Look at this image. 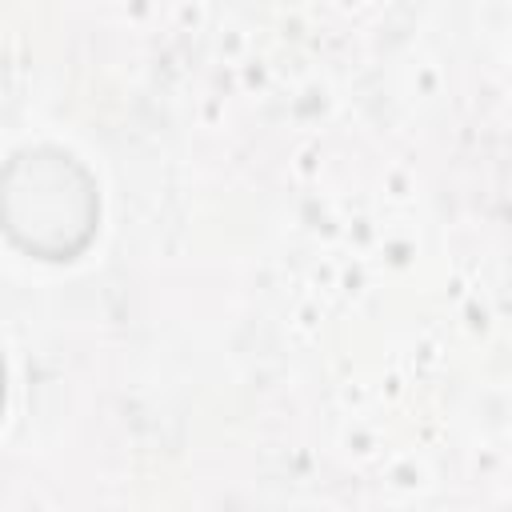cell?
Returning a JSON list of instances; mask_svg holds the SVG:
<instances>
[{"instance_id":"obj_1","label":"cell","mask_w":512,"mask_h":512,"mask_svg":"<svg viewBox=\"0 0 512 512\" xmlns=\"http://www.w3.org/2000/svg\"><path fill=\"white\" fill-rule=\"evenodd\" d=\"M0 232L44 264L84 256L100 232L96 176L68 148H16L0 164Z\"/></svg>"},{"instance_id":"obj_2","label":"cell","mask_w":512,"mask_h":512,"mask_svg":"<svg viewBox=\"0 0 512 512\" xmlns=\"http://www.w3.org/2000/svg\"><path fill=\"white\" fill-rule=\"evenodd\" d=\"M4 400H8V368H4V356H0V412H4Z\"/></svg>"}]
</instances>
